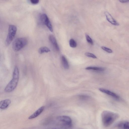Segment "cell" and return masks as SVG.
Here are the masks:
<instances>
[{
    "instance_id": "obj_8",
    "label": "cell",
    "mask_w": 129,
    "mask_h": 129,
    "mask_svg": "<svg viewBox=\"0 0 129 129\" xmlns=\"http://www.w3.org/2000/svg\"><path fill=\"white\" fill-rule=\"evenodd\" d=\"M99 90L101 92L109 95L116 99L119 100V99L120 97L118 95L113 92L108 90L102 88H99Z\"/></svg>"
},
{
    "instance_id": "obj_21",
    "label": "cell",
    "mask_w": 129,
    "mask_h": 129,
    "mask_svg": "<svg viewBox=\"0 0 129 129\" xmlns=\"http://www.w3.org/2000/svg\"><path fill=\"white\" fill-rule=\"evenodd\" d=\"M40 1L39 0H31L30 1L31 3L33 4H38Z\"/></svg>"
},
{
    "instance_id": "obj_12",
    "label": "cell",
    "mask_w": 129,
    "mask_h": 129,
    "mask_svg": "<svg viewBox=\"0 0 129 129\" xmlns=\"http://www.w3.org/2000/svg\"><path fill=\"white\" fill-rule=\"evenodd\" d=\"M61 62L64 67L66 69H68L69 68V65L68 61L64 56H62L61 57Z\"/></svg>"
},
{
    "instance_id": "obj_13",
    "label": "cell",
    "mask_w": 129,
    "mask_h": 129,
    "mask_svg": "<svg viewBox=\"0 0 129 129\" xmlns=\"http://www.w3.org/2000/svg\"><path fill=\"white\" fill-rule=\"evenodd\" d=\"M86 69L87 70H93L99 71H103L104 70V69L102 67L92 66L87 67Z\"/></svg>"
},
{
    "instance_id": "obj_9",
    "label": "cell",
    "mask_w": 129,
    "mask_h": 129,
    "mask_svg": "<svg viewBox=\"0 0 129 129\" xmlns=\"http://www.w3.org/2000/svg\"><path fill=\"white\" fill-rule=\"evenodd\" d=\"M106 19L108 21L112 24L115 26H118L119 24L113 17L108 12H105Z\"/></svg>"
},
{
    "instance_id": "obj_22",
    "label": "cell",
    "mask_w": 129,
    "mask_h": 129,
    "mask_svg": "<svg viewBox=\"0 0 129 129\" xmlns=\"http://www.w3.org/2000/svg\"><path fill=\"white\" fill-rule=\"evenodd\" d=\"M119 1L123 3H127L129 2V0H120Z\"/></svg>"
},
{
    "instance_id": "obj_19",
    "label": "cell",
    "mask_w": 129,
    "mask_h": 129,
    "mask_svg": "<svg viewBox=\"0 0 129 129\" xmlns=\"http://www.w3.org/2000/svg\"><path fill=\"white\" fill-rule=\"evenodd\" d=\"M102 49L104 50L105 51L108 53H111L113 52V51H112V50L111 49L107 47L102 46Z\"/></svg>"
},
{
    "instance_id": "obj_6",
    "label": "cell",
    "mask_w": 129,
    "mask_h": 129,
    "mask_svg": "<svg viewBox=\"0 0 129 129\" xmlns=\"http://www.w3.org/2000/svg\"><path fill=\"white\" fill-rule=\"evenodd\" d=\"M57 119L63 122L67 126L71 127L72 125V120L70 118L67 116H61L57 117Z\"/></svg>"
},
{
    "instance_id": "obj_20",
    "label": "cell",
    "mask_w": 129,
    "mask_h": 129,
    "mask_svg": "<svg viewBox=\"0 0 129 129\" xmlns=\"http://www.w3.org/2000/svg\"><path fill=\"white\" fill-rule=\"evenodd\" d=\"M79 98L81 99L85 100L88 99L89 97L87 95H82L79 96Z\"/></svg>"
},
{
    "instance_id": "obj_5",
    "label": "cell",
    "mask_w": 129,
    "mask_h": 129,
    "mask_svg": "<svg viewBox=\"0 0 129 129\" xmlns=\"http://www.w3.org/2000/svg\"><path fill=\"white\" fill-rule=\"evenodd\" d=\"M39 20L41 24L46 25L50 31L53 32L52 26L46 14H41L39 17Z\"/></svg>"
},
{
    "instance_id": "obj_3",
    "label": "cell",
    "mask_w": 129,
    "mask_h": 129,
    "mask_svg": "<svg viewBox=\"0 0 129 129\" xmlns=\"http://www.w3.org/2000/svg\"><path fill=\"white\" fill-rule=\"evenodd\" d=\"M27 42V40L26 38L21 37L17 38L13 43V48L14 51H19L26 45Z\"/></svg>"
},
{
    "instance_id": "obj_14",
    "label": "cell",
    "mask_w": 129,
    "mask_h": 129,
    "mask_svg": "<svg viewBox=\"0 0 129 129\" xmlns=\"http://www.w3.org/2000/svg\"><path fill=\"white\" fill-rule=\"evenodd\" d=\"M50 52V50L48 48L46 47H43L40 48L38 49L39 53L42 54L44 53H48Z\"/></svg>"
},
{
    "instance_id": "obj_4",
    "label": "cell",
    "mask_w": 129,
    "mask_h": 129,
    "mask_svg": "<svg viewBox=\"0 0 129 129\" xmlns=\"http://www.w3.org/2000/svg\"><path fill=\"white\" fill-rule=\"evenodd\" d=\"M17 28L15 25H11L9 26L8 34L6 40L5 44L7 46L12 42L16 35Z\"/></svg>"
},
{
    "instance_id": "obj_11",
    "label": "cell",
    "mask_w": 129,
    "mask_h": 129,
    "mask_svg": "<svg viewBox=\"0 0 129 129\" xmlns=\"http://www.w3.org/2000/svg\"><path fill=\"white\" fill-rule=\"evenodd\" d=\"M11 100L9 99H7L1 101L0 102V108L4 110L7 109L10 104Z\"/></svg>"
},
{
    "instance_id": "obj_1",
    "label": "cell",
    "mask_w": 129,
    "mask_h": 129,
    "mask_svg": "<svg viewBox=\"0 0 129 129\" xmlns=\"http://www.w3.org/2000/svg\"><path fill=\"white\" fill-rule=\"evenodd\" d=\"M102 121L103 125L108 127L111 125L119 117L118 114L109 111H103L101 114Z\"/></svg>"
},
{
    "instance_id": "obj_18",
    "label": "cell",
    "mask_w": 129,
    "mask_h": 129,
    "mask_svg": "<svg viewBox=\"0 0 129 129\" xmlns=\"http://www.w3.org/2000/svg\"><path fill=\"white\" fill-rule=\"evenodd\" d=\"M121 125L124 129H129V122H125Z\"/></svg>"
},
{
    "instance_id": "obj_7",
    "label": "cell",
    "mask_w": 129,
    "mask_h": 129,
    "mask_svg": "<svg viewBox=\"0 0 129 129\" xmlns=\"http://www.w3.org/2000/svg\"><path fill=\"white\" fill-rule=\"evenodd\" d=\"M49 39L55 49L58 52L60 51V48L54 36L52 35L49 36Z\"/></svg>"
},
{
    "instance_id": "obj_2",
    "label": "cell",
    "mask_w": 129,
    "mask_h": 129,
    "mask_svg": "<svg viewBox=\"0 0 129 129\" xmlns=\"http://www.w3.org/2000/svg\"><path fill=\"white\" fill-rule=\"evenodd\" d=\"M19 72L17 66L15 67L13 74V78L4 89L6 93H10L13 91L17 86L19 79Z\"/></svg>"
},
{
    "instance_id": "obj_16",
    "label": "cell",
    "mask_w": 129,
    "mask_h": 129,
    "mask_svg": "<svg viewBox=\"0 0 129 129\" xmlns=\"http://www.w3.org/2000/svg\"><path fill=\"white\" fill-rule=\"evenodd\" d=\"M86 39L87 42L90 44L92 45L94 43L91 38L88 35L86 34Z\"/></svg>"
},
{
    "instance_id": "obj_10",
    "label": "cell",
    "mask_w": 129,
    "mask_h": 129,
    "mask_svg": "<svg viewBox=\"0 0 129 129\" xmlns=\"http://www.w3.org/2000/svg\"><path fill=\"white\" fill-rule=\"evenodd\" d=\"M44 106H41L30 116L28 118V119L30 120L36 118L42 113L44 109Z\"/></svg>"
},
{
    "instance_id": "obj_17",
    "label": "cell",
    "mask_w": 129,
    "mask_h": 129,
    "mask_svg": "<svg viewBox=\"0 0 129 129\" xmlns=\"http://www.w3.org/2000/svg\"><path fill=\"white\" fill-rule=\"evenodd\" d=\"M85 54L87 57H90L94 59H96L97 58L96 56L91 53L87 52L85 53Z\"/></svg>"
},
{
    "instance_id": "obj_23",
    "label": "cell",
    "mask_w": 129,
    "mask_h": 129,
    "mask_svg": "<svg viewBox=\"0 0 129 129\" xmlns=\"http://www.w3.org/2000/svg\"><path fill=\"white\" fill-rule=\"evenodd\" d=\"M56 129L55 128H53V129Z\"/></svg>"
},
{
    "instance_id": "obj_15",
    "label": "cell",
    "mask_w": 129,
    "mask_h": 129,
    "mask_svg": "<svg viewBox=\"0 0 129 129\" xmlns=\"http://www.w3.org/2000/svg\"><path fill=\"white\" fill-rule=\"evenodd\" d=\"M69 45L71 47L73 48H75L77 46L76 42L73 39H71L70 40Z\"/></svg>"
}]
</instances>
